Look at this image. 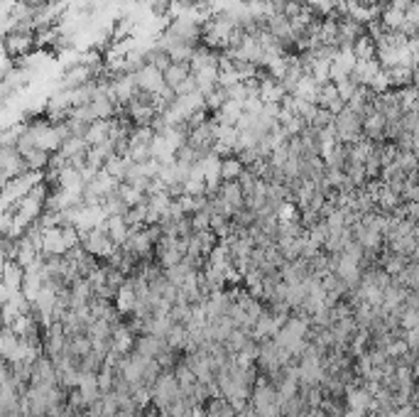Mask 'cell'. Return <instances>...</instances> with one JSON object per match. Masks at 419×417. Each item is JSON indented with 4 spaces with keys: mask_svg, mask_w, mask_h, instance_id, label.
<instances>
[{
    "mask_svg": "<svg viewBox=\"0 0 419 417\" xmlns=\"http://www.w3.org/2000/svg\"><path fill=\"white\" fill-rule=\"evenodd\" d=\"M189 74H192V71H189V64H177V62H169V66L162 71V79H165V86H169L172 91H177V86L184 82V79H187Z\"/></svg>",
    "mask_w": 419,
    "mask_h": 417,
    "instance_id": "cell-6",
    "label": "cell"
},
{
    "mask_svg": "<svg viewBox=\"0 0 419 417\" xmlns=\"http://www.w3.org/2000/svg\"><path fill=\"white\" fill-rule=\"evenodd\" d=\"M22 277H25V270L17 266L15 260L8 258L6 263H3V268H0V282H3L10 293H20V290H22Z\"/></svg>",
    "mask_w": 419,
    "mask_h": 417,
    "instance_id": "cell-3",
    "label": "cell"
},
{
    "mask_svg": "<svg viewBox=\"0 0 419 417\" xmlns=\"http://www.w3.org/2000/svg\"><path fill=\"white\" fill-rule=\"evenodd\" d=\"M106 233H108V239L113 241L115 245H123L125 241H128L130 236V226L125 223L123 216H108L106 219Z\"/></svg>",
    "mask_w": 419,
    "mask_h": 417,
    "instance_id": "cell-5",
    "label": "cell"
},
{
    "mask_svg": "<svg viewBox=\"0 0 419 417\" xmlns=\"http://www.w3.org/2000/svg\"><path fill=\"white\" fill-rule=\"evenodd\" d=\"M0 44H3L6 55L10 57V59H22V57H27L30 52L37 49V44H35V30H27V28L8 30V33L3 35V39H0Z\"/></svg>",
    "mask_w": 419,
    "mask_h": 417,
    "instance_id": "cell-1",
    "label": "cell"
},
{
    "mask_svg": "<svg viewBox=\"0 0 419 417\" xmlns=\"http://www.w3.org/2000/svg\"><path fill=\"white\" fill-rule=\"evenodd\" d=\"M243 169H245V165H243L236 155L221 158V182H236Z\"/></svg>",
    "mask_w": 419,
    "mask_h": 417,
    "instance_id": "cell-7",
    "label": "cell"
},
{
    "mask_svg": "<svg viewBox=\"0 0 419 417\" xmlns=\"http://www.w3.org/2000/svg\"><path fill=\"white\" fill-rule=\"evenodd\" d=\"M108 138H111V118L93 120V123H89L86 130H84V142H86L89 147L98 145V142H106Z\"/></svg>",
    "mask_w": 419,
    "mask_h": 417,
    "instance_id": "cell-4",
    "label": "cell"
},
{
    "mask_svg": "<svg viewBox=\"0 0 419 417\" xmlns=\"http://www.w3.org/2000/svg\"><path fill=\"white\" fill-rule=\"evenodd\" d=\"M81 248L86 250L89 255H93L96 260H106L108 255L118 248V245L108 239L106 223H103V226L91 228V231H86V233H81Z\"/></svg>",
    "mask_w": 419,
    "mask_h": 417,
    "instance_id": "cell-2",
    "label": "cell"
}]
</instances>
